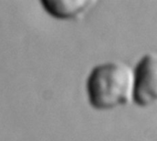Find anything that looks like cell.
I'll return each mask as SVG.
<instances>
[{
    "mask_svg": "<svg viewBox=\"0 0 157 141\" xmlns=\"http://www.w3.org/2000/svg\"><path fill=\"white\" fill-rule=\"evenodd\" d=\"M89 104L96 110H111L132 102L133 69L124 62L97 65L86 79Z\"/></svg>",
    "mask_w": 157,
    "mask_h": 141,
    "instance_id": "6da1fadb",
    "label": "cell"
},
{
    "mask_svg": "<svg viewBox=\"0 0 157 141\" xmlns=\"http://www.w3.org/2000/svg\"><path fill=\"white\" fill-rule=\"evenodd\" d=\"M94 0H43L42 7L58 19H77L83 17L95 4Z\"/></svg>",
    "mask_w": 157,
    "mask_h": 141,
    "instance_id": "3957f363",
    "label": "cell"
},
{
    "mask_svg": "<svg viewBox=\"0 0 157 141\" xmlns=\"http://www.w3.org/2000/svg\"><path fill=\"white\" fill-rule=\"evenodd\" d=\"M156 79L157 55L151 52L144 54L133 69L132 102L143 108L155 104Z\"/></svg>",
    "mask_w": 157,
    "mask_h": 141,
    "instance_id": "7a4b0ae2",
    "label": "cell"
}]
</instances>
